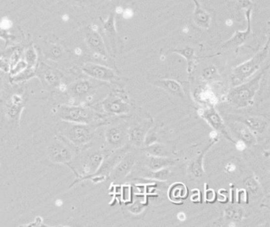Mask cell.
<instances>
[{"instance_id":"6da1fadb","label":"cell","mask_w":270,"mask_h":227,"mask_svg":"<svg viewBox=\"0 0 270 227\" xmlns=\"http://www.w3.org/2000/svg\"><path fill=\"white\" fill-rule=\"evenodd\" d=\"M270 65L259 70L252 79H250L239 85L234 86L227 95V101L233 106L243 109L252 105L255 95L260 89L261 81L269 71Z\"/></svg>"},{"instance_id":"7a4b0ae2","label":"cell","mask_w":270,"mask_h":227,"mask_svg":"<svg viewBox=\"0 0 270 227\" xmlns=\"http://www.w3.org/2000/svg\"><path fill=\"white\" fill-rule=\"evenodd\" d=\"M270 54V39L264 47L253 56L251 59L244 62L240 65L237 66L232 70V82L234 85L247 81L261 69L263 63L267 60Z\"/></svg>"},{"instance_id":"3957f363","label":"cell","mask_w":270,"mask_h":227,"mask_svg":"<svg viewBox=\"0 0 270 227\" xmlns=\"http://www.w3.org/2000/svg\"><path fill=\"white\" fill-rule=\"evenodd\" d=\"M64 138L75 146H83L92 140L95 130L91 125L64 122L61 127Z\"/></svg>"},{"instance_id":"277c9868","label":"cell","mask_w":270,"mask_h":227,"mask_svg":"<svg viewBox=\"0 0 270 227\" xmlns=\"http://www.w3.org/2000/svg\"><path fill=\"white\" fill-rule=\"evenodd\" d=\"M58 116L63 122L91 125L98 114L92 109L76 105H61L58 109Z\"/></svg>"},{"instance_id":"5b68a950","label":"cell","mask_w":270,"mask_h":227,"mask_svg":"<svg viewBox=\"0 0 270 227\" xmlns=\"http://www.w3.org/2000/svg\"><path fill=\"white\" fill-rule=\"evenodd\" d=\"M102 107L105 113L112 116L128 114L131 109L126 96L119 91H113L107 95L102 101Z\"/></svg>"},{"instance_id":"8992f818","label":"cell","mask_w":270,"mask_h":227,"mask_svg":"<svg viewBox=\"0 0 270 227\" xmlns=\"http://www.w3.org/2000/svg\"><path fill=\"white\" fill-rule=\"evenodd\" d=\"M82 71L87 76L98 81L114 83L120 80L113 70L98 63H87L82 67Z\"/></svg>"},{"instance_id":"52a82bcc","label":"cell","mask_w":270,"mask_h":227,"mask_svg":"<svg viewBox=\"0 0 270 227\" xmlns=\"http://www.w3.org/2000/svg\"><path fill=\"white\" fill-rule=\"evenodd\" d=\"M252 12L253 7L245 10V15L247 18V26L246 30L239 31L236 30L234 35L221 46L223 49H236L243 45L246 42L252 38Z\"/></svg>"},{"instance_id":"ba28073f","label":"cell","mask_w":270,"mask_h":227,"mask_svg":"<svg viewBox=\"0 0 270 227\" xmlns=\"http://www.w3.org/2000/svg\"><path fill=\"white\" fill-rule=\"evenodd\" d=\"M128 126L125 123H120L108 127L105 133L107 145L116 150L125 146L128 140Z\"/></svg>"},{"instance_id":"9c48e42d","label":"cell","mask_w":270,"mask_h":227,"mask_svg":"<svg viewBox=\"0 0 270 227\" xmlns=\"http://www.w3.org/2000/svg\"><path fill=\"white\" fill-rule=\"evenodd\" d=\"M201 117L205 119L206 122L209 124L210 126L213 128L214 130L216 131L217 133L222 135L224 138H227V140L232 142V143H236L234 138H232L228 130H227V126L223 121V119L221 117L219 113L213 107H208L205 109H202L201 111Z\"/></svg>"},{"instance_id":"30bf717a","label":"cell","mask_w":270,"mask_h":227,"mask_svg":"<svg viewBox=\"0 0 270 227\" xmlns=\"http://www.w3.org/2000/svg\"><path fill=\"white\" fill-rule=\"evenodd\" d=\"M152 126V121L150 119L143 120L132 124L128 127V138L131 145L137 147H142L147 134Z\"/></svg>"},{"instance_id":"8fae6325","label":"cell","mask_w":270,"mask_h":227,"mask_svg":"<svg viewBox=\"0 0 270 227\" xmlns=\"http://www.w3.org/2000/svg\"><path fill=\"white\" fill-rule=\"evenodd\" d=\"M136 163V154L127 152L118 163L116 165L112 172L108 175L112 182H119L126 178L132 171Z\"/></svg>"},{"instance_id":"7c38bea8","label":"cell","mask_w":270,"mask_h":227,"mask_svg":"<svg viewBox=\"0 0 270 227\" xmlns=\"http://www.w3.org/2000/svg\"><path fill=\"white\" fill-rule=\"evenodd\" d=\"M48 156L52 162L59 164L69 165L73 158V152L61 142H55L48 148Z\"/></svg>"},{"instance_id":"4fadbf2b","label":"cell","mask_w":270,"mask_h":227,"mask_svg":"<svg viewBox=\"0 0 270 227\" xmlns=\"http://www.w3.org/2000/svg\"><path fill=\"white\" fill-rule=\"evenodd\" d=\"M85 42L87 47L95 55L104 59H108V51L104 40L98 30L90 28V31L87 32L85 35Z\"/></svg>"},{"instance_id":"5bb4252c","label":"cell","mask_w":270,"mask_h":227,"mask_svg":"<svg viewBox=\"0 0 270 227\" xmlns=\"http://www.w3.org/2000/svg\"><path fill=\"white\" fill-rule=\"evenodd\" d=\"M229 117L236 122L241 123L251 129L254 133H263L268 129L269 123L267 119L260 116H229Z\"/></svg>"},{"instance_id":"9a60e30c","label":"cell","mask_w":270,"mask_h":227,"mask_svg":"<svg viewBox=\"0 0 270 227\" xmlns=\"http://www.w3.org/2000/svg\"><path fill=\"white\" fill-rule=\"evenodd\" d=\"M36 75L43 79L44 82L51 87H59L61 81V77L56 70H54L46 63L38 64Z\"/></svg>"},{"instance_id":"2e32d148","label":"cell","mask_w":270,"mask_h":227,"mask_svg":"<svg viewBox=\"0 0 270 227\" xmlns=\"http://www.w3.org/2000/svg\"><path fill=\"white\" fill-rule=\"evenodd\" d=\"M152 84L156 87L161 88L163 91L167 92L168 93L176 96V97L184 98L185 97V92L181 84L174 79H156L152 82Z\"/></svg>"},{"instance_id":"e0dca14e","label":"cell","mask_w":270,"mask_h":227,"mask_svg":"<svg viewBox=\"0 0 270 227\" xmlns=\"http://www.w3.org/2000/svg\"><path fill=\"white\" fill-rule=\"evenodd\" d=\"M193 1L194 3V10L193 13V22L197 27L208 30L211 26V15L201 6L198 0Z\"/></svg>"},{"instance_id":"ac0fdd59","label":"cell","mask_w":270,"mask_h":227,"mask_svg":"<svg viewBox=\"0 0 270 227\" xmlns=\"http://www.w3.org/2000/svg\"><path fill=\"white\" fill-rule=\"evenodd\" d=\"M217 139H213L208 146H206L205 149H204L201 153H200L197 157H196L191 163L189 164V167H188V171L189 174L193 175L194 178H201L204 175V167L203 162L204 157H205V154L208 152V150L213 145L215 144V142H216Z\"/></svg>"},{"instance_id":"d6986e66","label":"cell","mask_w":270,"mask_h":227,"mask_svg":"<svg viewBox=\"0 0 270 227\" xmlns=\"http://www.w3.org/2000/svg\"><path fill=\"white\" fill-rule=\"evenodd\" d=\"M233 129L237 136L239 137L241 142L247 146H255L257 143V138L255 133L251 129H248L246 125L239 122L234 121Z\"/></svg>"},{"instance_id":"ffe728a7","label":"cell","mask_w":270,"mask_h":227,"mask_svg":"<svg viewBox=\"0 0 270 227\" xmlns=\"http://www.w3.org/2000/svg\"><path fill=\"white\" fill-rule=\"evenodd\" d=\"M23 108V97L19 94L13 95L6 105V116L12 121H17L19 119Z\"/></svg>"},{"instance_id":"44dd1931","label":"cell","mask_w":270,"mask_h":227,"mask_svg":"<svg viewBox=\"0 0 270 227\" xmlns=\"http://www.w3.org/2000/svg\"><path fill=\"white\" fill-rule=\"evenodd\" d=\"M95 90L92 82L87 79H81L72 83L69 87V91L75 97H87Z\"/></svg>"},{"instance_id":"7402d4cb","label":"cell","mask_w":270,"mask_h":227,"mask_svg":"<svg viewBox=\"0 0 270 227\" xmlns=\"http://www.w3.org/2000/svg\"><path fill=\"white\" fill-rule=\"evenodd\" d=\"M103 30L107 34L108 41L110 42L111 47L113 51H116V13L112 12L108 18L103 22Z\"/></svg>"},{"instance_id":"603a6c76","label":"cell","mask_w":270,"mask_h":227,"mask_svg":"<svg viewBox=\"0 0 270 227\" xmlns=\"http://www.w3.org/2000/svg\"><path fill=\"white\" fill-rule=\"evenodd\" d=\"M175 161L169 157L148 156L146 165L150 171H156L161 169L173 166Z\"/></svg>"},{"instance_id":"cb8c5ba5","label":"cell","mask_w":270,"mask_h":227,"mask_svg":"<svg viewBox=\"0 0 270 227\" xmlns=\"http://www.w3.org/2000/svg\"><path fill=\"white\" fill-rule=\"evenodd\" d=\"M103 160H104V155L103 153L94 152L90 154L86 161L85 165L83 166V170L87 174L86 177L95 174L98 169L100 167Z\"/></svg>"},{"instance_id":"d4e9b609","label":"cell","mask_w":270,"mask_h":227,"mask_svg":"<svg viewBox=\"0 0 270 227\" xmlns=\"http://www.w3.org/2000/svg\"><path fill=\"white\" fill-rule=\"evenodd\" d=\"M171 52L178 54L181 55L185 61L187 62V71L188 73H191L193 71V66L195 63V50L191 46L187 45L182 48H175V49L171 50Z\"/></svg>"},{"instance_id":"484cf974","label":"cell","mask_w":270,"mask_h":227,"mask_svg":"<svg viewBox=\"0 0 270 227\" xmlns=\"http://www.w3.org/2000/svg\"><path fill=\"white\" fill-rule=\"evenodd\" d=\"M187 194V188L185 184L182 183H175L170 186L168 196L172 202L180 203L181 200H183L186 198Z\"/></svg>"},{"instance_id":"4316f807","label":"cell","mask_w":270,"mask_h":227,"mask_svg":"<svg viewBox=\"0 0 270 227\" xmlns=\"http://www.w3.org/2000/svg\"><path fill=\"white\" fill-rule=\"evenodd\" d=\"M224 217L228 221L238 223L244 217V210L239 205L228 206L224 210Z\"/></svg>"},{"instance_id":"83f0119b","label":"cell","mask_w":270,"mask_h":227,"mask_svg":"<svg viewBox=\"0 0 270 227\" xmlns=\"http://www.w3.org/2000/svg\"><path fill=\"white\" fill-rule=\"evenodd\" d=\"M24 59L26 60V63H27V68L26 69L37 71L38 64H39V60H38V51L35 49L34 46H30L26 50Z\"/></svg>"},{"instance_id":"f1b7e54d","label":"cell","mask_w":270,"mask_h":227,"mask_svg":"<svg viewBox=\"0 0 270 227\" xmlns=\"http://www.w3.org/2000/svg\"><path fill=\"white\" fill-rule=\"evenodd\" d=\"M144 150L148 156L169 157V152L166 146L159 142H155L145 146Z\"/></svg>"},{"instance_id":"f546056e","label":"cell","mask_w":270,"mask_h":227,"mask_svg":"<svg viewBox=\"0 0 270 227\" xmlns=\"http://www.w3.org/2000/svg\"><path fill=\"white\" fill-rule=\"evenodd\" d=\"M170 176H171V171H170L169 167L156 170V171H150V174H148V178H152L155 180L160 181V182L167 181L170 178Z\"/></svg>"},{"instance_id":"4dcf8cb0","label":"cell","mask_w":270,"mask_h":227,"mask_svg":"<svg viewBox=\"0 0 270 227\" xmlns=\"http://www.w3.org/2000/svg\"><path fill=\"white\" fill-rule=\"evenodd\" d=\"M201 75L206 81H213L219 78V74H218L216 67L213 65L208 66L204 68Z\"/></svg>"},{"instance_id":"1f68e13d","label":"cell","mask_w":270,"mask_h":227,"mask_svg":"<svg viewBox=\"0 0 270 227\" xmlns=\"http://www.w3.org/2000/svg\"><path fill=\"white\" fill-rule=\"evenodd\" d=\"M63 55V48L58 45H52L47 51L48 57L54 60H57L59 58H61Z\"/></svg>"},{"instance_id":"d6a6232c","label":"cell","mask_w":270,"mask_h":227,"mask_svg":"<svg viewBox=\"0 0 270 227\" xmlns=\"http://www.w3.org/2000/svg\"><path fill=\"white\" fill-rule=\"evenodd\" d=\"M245 185H246V188H247L248 192L251 193V195H255V194H258V192H259V184L255 178H247L246 182H245Z\"/></svg>"},{"instance_id":"836d02e7","label":"cell","mask_w":270,"mask_h":227,"mask_svg":"<svg viewBox=\"0 0 270 227\" xmlns=\"http://www.w3.org/2000/svg\"><path fill=\"white\" fill-rule=\"evenodd\" d=\"M0 38L3 40L4 42H5V45L7 46V45L14 41L15 37L13 34H10L9 30H5V29L0 26Z\"/></svg>"},{"instance_id":"e575fe53","label":"cell","mask_w":270,"mask_h":227,"mask_svg":"<svg viewBox=\"0 0 270 227\" xmlns=\"http://www.w3.org/2000/svg\"><path fill=\"white\" fill-rule=\"evenodd\" d=\"M144 205L141 202L137 201L135 202L134 204H132L129 208V211L132 212V213L139 214L140 212H142L144 210Z\"/></svg>"},{"instance_id":"d590c367","label":"cell","mask_w":270,"mask_h":227,"mask_svg":"<svg viewBox=\"0 0 270 227\" xmlns=\"http://www.w3.org/2000/svg\"><path fill=\"white\" fill-rule=\"evenodd\" d=\"M67 2L75 4L78 6H89L91 4L95 3L97 0H66Z\"/></svg>"},{"instance_id":"8d00e7d4","label":"cell","mask_w":270,"mask_h":227,"mask_svg":"<svg viewBox=\"0 0 270 227\" xmlns=\"http://www.w3.org/2000/svg\"><path fill=\"white\" fill-rule=\"evenodd\" d=\"M239 7L243 10H247L249 8L253 7L254 3L251 0H238Z\"/></svg>"},{"instance_id":"74e56055","label":"cell","mask_w":270,"mask_h":227,"mask_svg":"<svg viewBox=\"0 0 270 227\" xmlns=\"http://www.w3.org/2000/svg\"><path fill=\"white\" fill-rule=\"evenodd\" d=\"M12 26H13V22L9 18H3L0 21V26L5 29V30H9V29H10Z\"/></svg>"},{"instance_id":"f35d334b","label":"cell","mask_w":270,"mask_h":227,"mask_svg":"<svg viewBox=\"0 0 270 227\" xmlns=\"http://www.w3.org/2000/svg\"><path fill=\"white\" fill-rule=\"evenodd\" d=\"M10 70V65L6 60L3 58L0 57V71H4V72H9Z\"/></svg>"},{"instance_id":"ab89813d","label":"cell","mask_w":270,"mask_h":227,"mask_svg":"<svg viewBox=\"0 0 270 227\" xmlns=\"http://www.w3.org/2000/svg\"><path fill=\"white\" fill-rule=\"evenodd\" d=\"M216 197V193L214 192V190L209 189L208 190L205 194V198H206V200L209 202H212L214 200Z\"/></svg>"}]
</instances>
